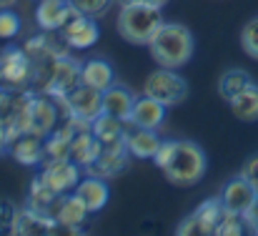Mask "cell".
I'll return each instance as SVG.
<instances>
[{
	"instance_id": "obj_36",
	"label": "cell",
	"mask_w": 258,
	"mask_h": 236,
	"mask_svg": "<svg viewBox=\"0 0 258 236\" xmlns=\"http://www.w3.org/2000/svg\"><path fill=\"white\" fill-rule=\"evenodd\" d=\"M8 146H10V138H8V131L0 126V156L8 151Z\"/></svg>"
},
{
	"instance_id": "obj_10",
	"label": "cell",
	"mask_w": 258,
	"mask_h": 236,
	"mask_svg": "<svg viewBox=\"0 0 258 236\" xmlns=\"http://www.w3.org/2000/svg\"><path fill=\"white\" fill-rule=\"evenodd\" d=\"M63 43L68 48H76V51H86V48H93L100 38V30H98V23L95 18L90 15H83L78 10H73V15L68 18V23L58 30Z\"/></svg>"
},
{
	"instance_id": "obj_33",
	"label": "cell",
	"mask_w": 258,
	"mask_h": 236,
	"mask_svg": "<svg viewBox=\"0 0 258 236\" xmlns=\"http://www.w3.org/2000/svg\"><path fill=\"white\" fill-rule=\"evenodd\" d=\"M243 219H246V226H248V231H253L258 234V194H256V201H253V206L243 214Z\"/></svg>"
},
{
	"instance_id": "obj_26",
	"label": "cell",
	"mask_w": 258,
	"mask_h": 236,
	"mask_svg": "<svg viewBox=\"0 0 258 236\" xmlns=\"http://www.w3.org/2000/svg\"><path fill=\"white\" fill-rule=\"evenodd\" d=\"M60 196H63V194H60ZM55 201H58V194H53V191L35 176L33 183H30V188H28V201H25V206H30L33 211H40V214L53 216Z\"/></svg>"
},
{
	"instance_id": "obj_23",
	"label": "cell",
	"mask_w": 258,
	"mask_h": 236,
	"mask_svg": "<svg viewBox=\"0 0 258 236\" xmlns=\"http://www.w3.org/2000/svg\"><path fill=\"white\" fill-rule=\"evenodd\" d=\"M100 151H103V144L95 138L93 131H81V133H76L73 141H71V158H73L81 168L90 166L95 158L100 156Z\"/></svg>"
},
{
	"instance_id": "obj_11",
	"label": "cell",
	"mask_w": 258,
	"mask_h": 236,
	"mask_svg": "<svg viewBox=\"0 0 258 236\" xmlns=\"http://www.w3.org/2000/svg\"><path fill=\"white\" fill-rule=\"evenodd\" d=\"M128 158H131V151H128V144L125 138L115 141V144H108L103 146L100 156L95 158L90 166H86V173L88 176H98V178H113L118 176L125 166H128Z\"/></svg>"
},
{
	"instance_id": "obj_13",
	"label": "cell",
	"mask_w": 258,
	"mask_h": 236,
	"mask_svg": "<svg viewBox=\"0 0 258 236\" xmlns=\"http://www.w3.org/2000/svg\"><path fill=\"white\" fill-rule=\"evenodd\" d=\"M88 216H90V211H88V206L76 191L58 196V201L53 206V219L58 221V226H66L71 231H78L86 224Z\"/></svg>"
},
{
	"instance_id": "obj_9",
	"label": "cell",
	"mask_w": 258,
	"mask_h": 236,
	"mask_svg": "<svg viewBox=\"0 0 258 236\" xmlns=\"http://www.w3.org/2000/svg\"><path fill=\"white\" fill-rule=\"evenodd\" d=\"M58 101V106H60V113H76V116H81V118H86V121H95L100 113H103V90H95V88H90V85H78V88H73L66 98H55Z\"/></svg>"
},
{
	"instance_id": "obj_28",
	"label": "cell",
	"mask_w": 258,
	"mask_h": 236,
	"mask_svg": "<svg viewBox=\"0 0 258 236\" xmlns=\"http://www.w3.org/2000/svg\"><path fill=\"white\" fill-rule=\"evenodd\" d=\"M246 229H248L246 226V219L241 214L226 209L223 216H221V221H218V226H216V236H241Z\"/></svg>"
},
{
	"instance_id": "obj_37",
	"label": "cell",
	"mask_w": 258,
	"mask_h": 236,
	"mask_svg": "<svg viewBox=\"0 0 258 236\" xmlns=\"http://www.w3.org/2000/svg\"><path fill=\"white\" fill-rule=\"evenodd\" d=\"M13 5H18V0H0V10H5V8H13Z\"/></svg>"
},
{
	"instance_id": "obj_30",
	"label": "cell",
	"mask_w": 258,
	"mask_h": 236,
	"mask_svg": "<svg viewBox=\"0 0 258 236\" xmlns=\"http://www.w3.org/2000/svg\"><path fill=\"white\" fill-rule=\"evenodd\" d=\"M20 28H23V23H20V15H18V13H13L10 8L0 10V40H13V38H18Z\"/></svg>"
},
{
	"instance_id": "obj_27",
	"label": "cell",
	"mask_w": 258,
	"mask_h": 236,
	"mask_svg": "<svg viewBox=\"0 0 258 236\" xmlns=\"http://www.w3.org/2000/svg\"><path fill=\"white\" fill-rule=\"evenodd\" d=\"M251 76H248V71H243V68H231V71H226L221 78H218V96L228 103L236 93H241L248 83H251Z\"/></svg>"
},
{
	"instance_id": "obj_5",
	"label": "cell",
	"mask_w": 258,
	"mask_h": 236,
	"mask_svg": "<svg viewBox=\"0 0 258 236\" xmlns=\"http://www.w3.org/2000/svg\"><path fill=\"white\" fill-rule=\"evenodd\" d=\"M143 93L161 101L163 106H178L188 98V83L180 73H175V68H161L158 71H151L148 78L143 83Z\"/></svg>"
},
{
	"instance_id": "obj_16",
	"label": "cell",
	"mask_w": 258,
	"mask_h": 236,
	"mask_svg": "<svg viewBox=\"0 0 258 236\" xmlns=\"http://www.w3.org/2000/svg\"><path fill=\"white\" fill-rule=\"evenodd\" d=\"M71 15H73V5L68 0H38L35 5V23L40 30L48 33H58Z\"/></svg>"
},
{
	"instance_id": "obj_18",
	"label": "cell",
	"mask_w": 258,
	"mask_h": 236,
	"mask_svg": "<svg viewBox=\"0 0 258 236\" xmlns=\"http://www.w3.org/2000/svg\"><path fill=\"white\" fill-rule=\"evenodd\" d=\"M136 98H138V96H136L128 85H123V83H113L110 88L103 90V111L128 123V121H131V111H133Z\"/></svg>"
},
{
	"instance_id": "obj_3",
	"label": "cell",
	"mask_w": 258,
	"mask_h": 236,
	"mask_svg": "<svg viewBox=\"0 0 258 236\" xmlns=\"http://www.w3.org/2000/svg\"><path fill=\"white\" fill-rule=\"evenodd\" d=\"M163 23H166L163 20V8L136 0V3L120 5L118 20H115V30L131 45H148L151 38L156 35V30Z\"/></svg>"
},
{
	"instance_id": "obj_25",
	"label": "cell",
	"mask_w": 258,
	"mask_h": 236,
	"mask_svg": "<svg viewBox=\"0 0 258 236\" xmlns=\"http://www.w3.org/2000/svg\"><path fill=\"white\" fill-rule=\"evenodd\" d=\"M73 136H76V131H73L68 123H63V126H58L55 131H50V133L43 138V144H45V161L71 158V141H73Z\"/></svg>"
},
{
	"instance_id": "obj_24",
	"label": "cell",
	"mask_w": 258,
	"mask_h": 236,
	"mask_svg": "<svg viewBox=\"0 0 258 236\" xmlns=\"http://www.w3.org/2000/svg\"><path fill=\"white\" fill-rule=\"evenodd\" d=\"M125 121H120V118H115V116H110V113H100L93 123H90V131L95 133V138L103 144V146H108V144H115V141H120V138H125Z\"/></svg>"
},
{
	"instance_id": "obj_17",
	"label": "cell",
	"mask_w": 258,
	"mask_h": 236,
	"mask_svg": "<svg viewBox=\"0 0 258 236\" xmlns=\"http://www.w3.org/2000/svg\"><path fill=\"white\" fill-rule=\"evenodd\" d=\"M256 188L238 173L236 178H231L226 186H223V194H221V201H223V206L228 209V211H236V214H246L251 206H253V201H256Z\"/></svg>"
},
{
	"instance_id": "obj_4",
	"label": "cell",
	"mask_w": 258,
	"mask_h": 236,
	"mask_svg": "<svg viewBox=\"0 0 258 236\" xmlns=\"http://www.w3.org/2000/svg\"><path fill=\"white\" fill-rule=\"evenodd\" d=\"M33 78H35V63L23 48L8 45L0 51V88L28 90L33 88Z\"/></svg>"
},
{
	"instance_id": "obj_29",
	"label": "cell",
	"mask_w": 258,
	"mask_h": 236,
	"mask_svg": "<svg viewBox=\"0 0 258 236\" xmlns=\"http://www.w3.org/2000/svg\"><path fill=\"white\" fill-rule=\"evenodd\" d=\"M241 48L246 51L248 58L258 61V15L251 18V20L243 25V30H241Z\"/></svg>"
},
{
	"instance_id": "obj_34",
	"label": "cell",
	"mask_w": 258,
	"mask_h": 236,
	"mask_svg": "<svg viewBox=\"0 0 258 236\" xmlns=\"http://www.w3.org/2000/svg\"><path fill=\"white\" fill-rule=\"evenodd\" d=\"M13 214H15V209H13L8 201H0V229H8V226H10Z\"/></svg>"
},
{
	"instance_id": "obj_32",
	"label": "cell",
	"mask_w": 258,
	"mask_h": 236,
	"mask_svg": "<svg viewBox=\"0 0 258 236\" xmlns=\"http://www.w3.org/2000/svg\"><path fill=\"white\" fill-rule=\"evenodd\" d=\"M241 176L258 191V154L246 158V163H243V168H241Z\"/></svg>"
},
{
	"instance_id": "obj_21",
	"label": "cell",
	"mask_w": 258,
	"mask_h": 236,
	"mask_svg": "<svg viewBox=\"0 0 258 236\" xmlns=\"http://www.w3.org/2000/svg\"><path fill=\"white\" fill-rule=\"evenodd\" d=\"M81 80H83V85H90L95 90H105L115 83V68L105 58H90L83 63Z\"/></svg>"
},
{
	"instance_id": "obj_14",
	"label": "cell",
	"mask_w": 258,
	"mask_h": 236,
	"mask_svg": "<svg viewBox=\"0 0 258 236\" xmlns=\"http://www.w3.org/2000/svg\"><path fill=\"white\" fill-rule=\"evenodd\" d=\"M8 151H10V156L15 158L20 166H28V168H35V166H40L45 161V144H43V138L30 133V131L18 133L10 141Z\"/></svg>"
},
{
	"instance_id": "obj_7",
	"label": "cell",
	"mask_w": 258,
	"mask_h": 236,
	"mask_svg": "<svg viewBox=\"0 0 258 236\" xmlns=\"http://www.w3.org/2000/svg\"><path fill=\"white\" fill-rule=\"evenodd\" d=\"M38 178L53 191V194H71L76 191L78 181L83 178L81 166L73 158H53L43 163V171L38 173Z\"/></svg>"
},
{
	"instance_id": "obj_20",
	"label": "cell",
	"mask_w": 258,
	"mask_h": 236,
	"mask_svg": "<svg viewBox=\"0 0 258 236\" xmlns=\"http://www.w3.org/2000/svg\"><path fill=\"white\" fill-rule=\"evenodd\" d=\"M76 194L83 199V204L88 206V211H90V214L103 211V209L108 206V201H110V191H108L105 178L88 176V173H86V178H81V181H78Z\"/></svg>"
},
{
	"instance_id": "obj_22",
	"label": "cell",
	"mask_w": 258,
	"mask_h": 236,
	"mask_svg": "<svg viewBox=\"0 0 258 236\" xmlns=\"http://www.w3.org/2000/svg\"><path fill=\"white\" fill-rule=\"evenodd\" d=\"M228 106H231V113L238 118V121H243V123H256L258 121V83H248L241 93H236L231 101H228Z\"/></svg>"
},
{
	"instance_id": "obj_31",
	"label": "cell",
	"mask_w": 258,
	"mask_h": 236,
	"mask_svg": "<svg viewBox=\"0 0 258 236\" xmlns=\"http://www.w3.org/2000/svg\"><path fill=\"white\" fill-rule=\"evenodd\" d=\"M68 3L73 5V10H78V13H83V15L100 18L113 0H68Z\"/></svg>"
},
{
	"instance_id": "obj_19",
	"label": "cell",
	"mask_w": 258,
	"mask_h": 236,
	"mask_svg": "<svg viewBox=\"0 0 258 236\" xmlns=\"http://www.w3.org/2000/svg\"><path fill=\"white\" fill-rule=\"evenodd\" d=\"M125 144H128V151L133 158H141V161H153V156L158 154L163 138L153 131V128H136L125 133Z\"/></svg>"
},
{
	"instance_id": "obj_2",
	"label": "cell",
	"mask_w": 258,
	"mask_h": 236,
	"mask_svg": "<svg viewBox=\"0 0 258 236\" xmlns=\"http://www.w3.org/2000/svg\"><path fill=\"white\" fill-rule=\"evenodd\" d=\"M151 58L161 68H183L196 53V38L183 23H163L148 43Z\"/></svg>"
},
{
	"instance_id": "obj_35",
	"label": "cell",
	"mask_w": 258,
	"mask_h": 236,
	"mask_svg": "<svg viewBox=\"0 0 258 236\" xmlns=\"http://www.w3.org/2000/svg\"><path fill=\"white\" fill-rule=\"evenodd\" d=\"M118 5H128V3H136V0H115ZM138 3H151V5H158V8H166L171 0H138Z\"/></svg>"
},
{
	"instance_id": "obj_12",
	"label": "cell",
	"mask_w": 258,
	"mask_h": 236,
	"mask_svg": "<svg viewBox=\"0 0 258 236\" xmlns=\"http://www.w3.org/2000/svg\"><path fill=\"white\" fill-rule=\"evenodd\" d=\"M58 229V221L48 214H40V211H33L30 206H23V209H15L13 219H10V226L8 231L13 236H40V234H55Z\"/></svg>"
},
{
	"instance_id": "obj_1",
	"label": "cell",
	"mask_w": 258,
	"mask_h": 236,
	"mask_svg": "<svg viewBox=\"0 0 258 236\" xmlns=\"http://www.w3.org/2000/svg\"><path fill=\"white\" fill-rule=\"evenodd\" d=\"M153 163L158 171H163L166 181L180 188H190L203 181L208 171L206 151L188 138H168L161 144L158 154L153 156Z\"/></svg>"
},
{
	"instance_id": "obj_15",
	"label": "cell",
	"mask_w": 258,
	"mask_h": 236,
	"mask_svg": "<svg viewBox=\"0 0 258 236\" xmlns=\"http://www.w3.org/2000/svg\"><path fill=\"white\" fill-rule=\"evenodd\" d=\"M166 111H168V106H163L161 101H156V98H151V96L143 93V96L136 98V103H133L128 126L158 131V128L163 126V121H166Z\"/></svg>"
},
{
	"instance_id": "obj_8",
	"label": "cell",
	"mask_w": 258,
	"mask_h": 236,
	"mask_svg": "<svg viewBox=\"0 0 258 236\" xmlns=\"http://www.w3.org/2000/svg\"><path fill=\"white\" fill-rule=\"evenodd\" d=\"M58 121H60L58 101L35 90L33 98H30V106H28V131L40 136V138H45L50 131L58 128Z\"/></svg>"
},
{
	"instance_id": "obj_6",
	"label": "cell",
	"mask_w": 258,
	"mask_h": 236,
	"mask_svg": "<svg viewBox=\"0 0 258 236\" xmlns=\"http://www.w3.org/2000/svg\"><path fill=\"white\" fill-rule=\"evenodd\" d=\"M223 211H226V206H223L221 196L206 199L203 204L196 206V211H193L190 216H185V219L175 226V234L178 236H193V234L211 236V234H216V226H218Z\"/></svg>"
}]
</instances>
